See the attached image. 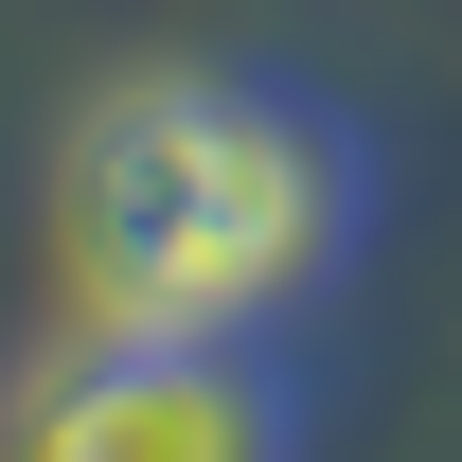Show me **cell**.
I'll use <instances>...</instances> for the list:
<instances>
[{"label": "cell", "instance_id": "cell-1", "mask_svg": "<svg viewBox=\"0 0 462 462\" xmlns=\"http://www.w3.org/2000/svg\"><path fill=\"white\" fill-rule=\"evenodd\" d=\"M356 231H374V143L338 125V89L231 54L89 89L54 178L71 320H125V338H285L338 302Z\"/></svg>", "mask_w": 462, "mask_h": 462}, {"label": "cell", "instance_id": "cell-2", "mask_svg": "<svg viewBox=\"0 0 462 462\" xmlns=\"http://www.w3.org/2000/svg\"><path fill=\"white\" fill-rule=\"evenodd\" d=\"M18 462H302V356L71 320L18 392Z\"/></svg>", "mask_w": 462, "mask_h": 462}]
</instances>
